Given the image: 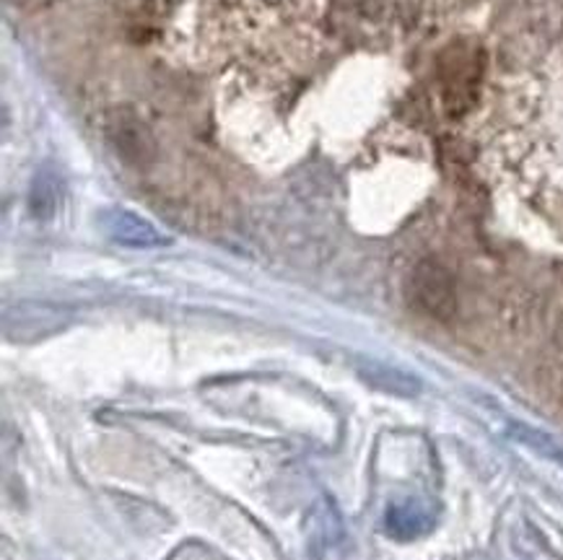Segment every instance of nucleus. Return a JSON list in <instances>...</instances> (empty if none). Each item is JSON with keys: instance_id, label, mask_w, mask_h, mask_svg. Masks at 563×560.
Listing matches in <instances>:
<instances>
[{"instance_id": "obj_1", "label": "nucleus", "mask_w": 563, "mask_h": 560, "mask_svg": "<svg viewBox=\"0 0 563 560\" xmlns=\"http://www.w3.org/2000/svg\"><path fill=\"white\" fill-rule=\"evenodd\" d=\"M408 296L416 309L434 320H450L454 314V280L450 270L442 268L439 262H421L413 270L408 283Z\"/></svg>"}, {"instance_id": "obj_2", "label": "nucleus", "mask_w": 563, "mask_h": 560, "mask_svg": "<svg viewBox=\"0 0 563 560\" xmlns=\"http://www.w3.org/2000/svg\"><path fill=\"white\" fill-rule=\"evenodd\" d=\"M102 228L112 242L122 244V247L148 249V247H164V244L172 242L169 236L158 232L148 219H143L139 213L122 211V208H114V211H107L102 215Z\"/></svg>"}, {"instance_id": "obj_3", "label": "nucleus", "mask_w": 563, "mask_h": 560, "mask_svg": "<svg viewBox=\"0 0 563 560\" xmlns=\"http://www.w3.org/2000/svg\"><path fill=\"white\" fill-rule=\"evenodd\" d=\"M434 522H437L434 512H431L423 501H416V499L395 501L385 514L387 535L400 542H410V540H418V537L429 535L431 529H434Z\"/></svg>"}, {"instance_id": "obj_4", "label": "nucleus", "mask_w": 563, "mask_h": 560, "mask_svg": "<svg viewBox=\"0 0 563 560\" xmlns=\"http://www.w3.org/2000/svg\"><path fill=\"white\" fill-rule=\"evenodd\" d=\"M112 143H114V148H118L120 154L133 164L148 159L151 148H154L148 131L141 125L139 120H133V122L114 120L112 122Z\"/></svg>"}, {"instance_id": "obj_5", "label": "nucleus", "mask_w": 563, "mask_h": 560, "mask_svg": "<svg viewBox=\"0 0 563 560\" xmlns=\"http://www.w3.org/2000/svg\"><path fill=\"white\" fill-rule=\"evenodd\" d=\"M361 377H364V382L377 387V390L400 394V397H413V394L421 390V384H418L413 377H408V373L397 369H389V366H382V363H366L364 369H361Z\"/></svg>"}, {"instance_id": "obj_6", "label": "nucleus", "mask_w": 563, "mask_h": 560, "mask_svg": "<svg viewBox=\"0 0 563 560\" xmlns=\"http://www.w3.org/2000/svg\"><path fill=\"white\" fill-rule=\"evenodd\" d=\"M32 213L37 219L47 221L57 213V205H60V179H57L53 171H40L37 179L32 184Z\"/></svg>"}, {"instance_id": "obj_7", "label": "nucleus", "mask_w": 563, "mask_h": 560, "mask_svg": "<svg viewBox=\"0 0 563 560\" xmlns=\"http://www.w3.org/2000/svg\"><path fill=\"white\" fill-rule=\"evenodd\" d=\"M515 434H517V441L527 444V447L540 451V455L551 457L553 462H563V449L551 439V436L540 434V430H530V428H517Z\"/></svg>"}, {"instance_id": "obj_8", "label": "nucleus", "mask_w": 563, "mask_h": 560, "mask_svg": "<svg viewBox=\"0 0 563 560\" xmlns=\"http://www.w3.org/2000/svg\"><path fill=\"white\" fill-rule=\"evenodd\" d=\"M11 3L24 11H40V9H47L49 3H55V0H11Z\"/></svg>"}]
</instances>
